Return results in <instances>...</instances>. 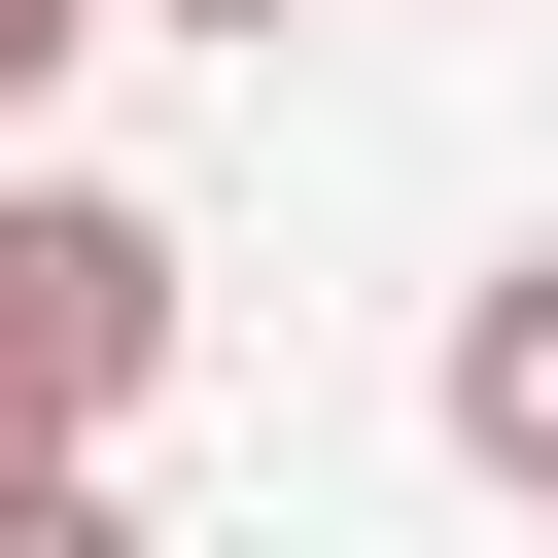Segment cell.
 <instances>
[{
	"instance_id": "1",
	"label": "cell",
	"mask_w": 558,
	"mask_h": 558,
	"mask_svg": "<svg viewBox=\"0 0 558 558\" xmlns=\"http://www.w3.org/2000/svg\"><path fill=\"white\" fill-rule=\"evenodd\" d=\"M140 349H174V209L0 174V488H70V453L140 418Z\"/></svg>"
},
{
	"instance_id": "2",
	"label": "cell",
	"mask_w": 558,
	"mask_h": 558,
	"mask_svg": "<svg viewBox=\"0 0 558 558\" xmlns=\"http://www.w3.org/2000/svg\"><path fill=\"white\" fill-rule=\"evenodd\" d=\"M453 453H488V488H558V244H523V279H453Z\"/></svg>"
},
{
	"instance_id": "3",
	"label": "cell",
	"mask_w": 558,
	"mask_h": 558,
	"mask_svg": "<svg viewBox=\"0 0 558 558\" xmlns=\"http://www.w3.org/2000/svg\"><path fill=\"white\" fill-rule=\"evenodd\" d=\"M0 558H140V523H105V453H70V488H0Z\"/></svg>"
},
{
	"instance_id": "4",
	"label": "cell",
	"mask_w": 558,
	"mask_h": 558,
	"mask_svg": "<svg viewBox=\"0 0 558 558\" xmlns=\"http://www.w3.org/2000/svg\"><path fill=\"white\" fill-rule=\"evenodd\" d=\"M70 35H105V0H0V105H35V70H70Z\"/></svg>"
},
{
	"instance_id": "5",
	"label": "cell",
	"mask_w": 558,
	"mask_h": 558,
	"mask_svg": "<svg viewBox=\"0 0 558 558\" xmlns=\"http://www.w3.org/2000/svg\"><path fill=\"white\" fill-rule=\"evenodd\" d=\"M174 35H314V0H174Z\"/></svg>"
}]
</instances>
